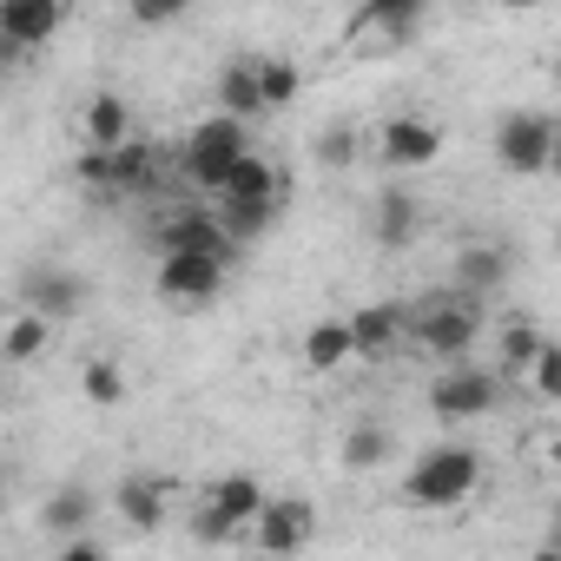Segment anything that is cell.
I'll return each mask as SVG.
<instances>
[{"label": "cell", "mask_w": 561, "mask_h": 561, "mask_svg": "<svg viewBox=\"0 0 561 561\" xmlns=\"http://www.w3.org/2000/svg\"><path fill=\"white\" fill-rule=\"evenodd\" d=\"M495 159L508 165V172H548L554 165V119L548 113H508L502 126H495Z\"/></svg>", "instance_id": "7"}, {"label": "cell", "mask_w": 561, "mask_h": 561, "mask_svg": "<svg viewBox=\"0 0 561 561\" xmlns=\"http://www.w3.org/2000/svg\"><path fill=\"white\" fill-rule=\"evenodd\" d=\"M548 462H554V476H561V436H554V443H548Z\"/></svg>", "instance_id": "33"}, {"label": "cell", "mask_w": 561, "mask_h": 561, "mask_svg": "<svg viewBox=\"0 0 561 561\" xmlns=\"http://www.w3.org/2000/svg\"><path fill=\"white\" fill-rule=\"evenodd\" d=\"M80 139L87 146H126L133 139V106L119 93H93L87 113H80Z\"/></svg>", "instance_id": "18"}, {"label": "cell", "mask_w": 561, "mask_h": 561, "mask_svg": "<svg viewBox=\"0 0 561 561\" xmlns=\"http://www.w3.org/2000/svg\"><path fill=\"white\" fill-rule=\"evenodd\" d=\"M211 205H285V172L271 159H257V152H244L238 172L211 192Z\"/></svg>", "instance_id": "13"}, {"label": "cell", "mask_w": 561, "mask_h": 561, "mask_svg": "<svg viewBox=\"0 0 561 561\" xmlns=\"http://www.w3.org/2000/svg\"><path fill=\"white\" fill-rule=\"evenodd\" d=\"M218 106L238 113V119L271 113V106H264V87H257V60H231V67L218 73Z\"/></svg>", "instance_id": "22"}, {"label": "cell", "mask_w": 561, "mask_h": 561, "mask_svg": "<svg viewBox=\"0 0 561 561\" xmlns=\"http://www.w3.org/2000/svg\"><path fill=\"white\" fill-rule=\"evenodd\" d=\"M430 410H436L443 423H476V416L495 410V377L476 370V364H456V370H443V377L430 383Z\"/></svg>", "instance_id": "9"}, {"label": "cell", "mask_w": 561, "mask_h": 561, "mask_svg": "<svg viewBox=\"0 0 561 561\" xmlns=\"http://www.w3.org/2000/svg\"><path fill=\"white\" fill-rule=\"evenodd\" d=\"M390 456V430H377V423H357L351 436H344V469H377Z\"/></svg>", "instance_id": "27"}, {"label": "cell", "mask_w": 561, "mask_h": 561, "mask_svg": "<svg viewBox=\"0 0 561 561\" xmlns=\"http://www.w3.org/2000/svg\"><path fill=\"white\" fill-rule=\"evenodd\" d=\"M54 561H100V541H87V535H67V541L54 548Z\"/></svg>", "instance_id": "32"}, {"label": "cell", "mask_w": 561, "mask_h": 561, "mask_svg": "<svg viewBox=\"0 0 561 561\" xmlns=\"http://www.w3.org/2000/svg\"><path fill=\"white\" fill-rule=\"evenodd\" d=\"M377 152L390 159V165H430L436 152H443V126L436 119H416V113H403V119H390L383 133H377Z\"/></svg>", "instance_id": "12"}, {"label": "cell", "mask_w": 561, "mask_h": 561, "mask_svg": "<svg viewBox=\"0 0 561 561\" xmlns=\"http://www.w3.org/2000/svg\"><path fill=\"white\" fill-rule=\"evenodd\" d=\"M548 548H554V554H561V508H554V535H548Z\"/></svg>", "instance_id": "34"}, {"label": "cell", "mask_w": 561, "mask_h": 561, "mask_svg": "<svg viewBox=\"0 0 561 561\" xmlns=\"http://www.w3.org/2000/svg\"><path fill=\"white\" fill-rule=\"evenodd\" d=\"M113 508L126 515V528L146 535V528L165 522V482H159V476H126V482L113 489Z\"/></svg>", "instance_id": "19"}, {"label": "cell", "mask_w": 561, "mask_h": 561, "mask_svg": "<svg viewBox=\"0 0 561 561\" xmlns=\"http://www.w3.org/2000/svg\"><path fill=\"white\" fill-rule=\"evenodd\" d=\"M554 54H561V41H554Z\"/></svg>", "instance_id": "38"}, {"label": "cell", "mask_w": 561, "mask_h": 561, "mask_svg": "<svg viewBox=\"0 0 561 561\" xmlns=\"http://www.w3.org/2000/svg\"><path fill=\"white\" fill-rule=\"evenodd\" d=\"M476 482H482V456H476L469 443H443V449H423V456H416V469H410V502H423V508H456V502L476 495Z\"/></svg>", "instance_id": "2"}, {"label": "cell", "mask_w": 561, "mask_h": 561, "mask_svg": "<svg viewBox=\"0 0 561 561\" xmlns=\"http://www.w3.org/2000/svg\"><path fill=\"white\" fill-rule=\"evenodd\" d=\"M403 331H410V318H403L397 305H364V311H351L357 357H397V351H403Z\"/></svg>", "instance_id": "14"}, {"label": "cell", "mask_w": 561, "mask_h": 561, "mask_svg": "<svg viewBox=\"0 0 561 561\" xmlns=\"http://www.w3.org/2000/svg\"><path fill=\"white\" fill-rule=\"evenodd\" d=\"M502 285H508V251H502V244H469V251L456 257V291L495 298Z\"/></svg>", "instance_id": "16"}, {"label": "cell", "mask_w": 561, "mask_h": 561, "mask_svg": "<svg viewBox=\"0 0 561 561\" xmlns=\"http://www.w3.org/2000/svg\"><path fill=\"white\" fill-rule=\"evenodd\" d=\"M423 8H430V0H364V8H357V34H410L416 21H423Z\"/></svg>", "instance_id": "23"}, {"label": "cell", "mask_w": 561, "mask_h": 561, "mask_svg": "<svg viewBox=\"0 0 561 561\" xmlns=\"http://www.w3.org/2000/svg\"><path fill=\"white\" fill-rule=\"evenodd\" d=\"M476 331H482V298H469V291H443L410 318V337L430 357H462L476 344Z\"/></svg>", "instance_id": "3"}, {"label": "cell", "mask_w": 561, "mask_h": 561, "mask_svg": "<svg viewBox=\"0 0 561 561\" xmlns=\"http://www.w3.org/2000/svg\"><path fill=\"white\" fill-rule=\"evenodd\" d=\"M502 8H535V0H502Z\"/></svg>", "instance_id": "36"}, {"label": "cell", "mask_w": 561, "mask_h": 561, "mask_svg": "<svg viewBox=\"0 0 561 561\" xmlns=\"http://www.w3.org/2000/svg\"><path fill=\"white\" fill-rule=\"evenodd\" d=\"M47 344H54V318H47V311H34V305H21V311L8 318V337H0V357H8V364H34Z\"/></svg>", "instance_id": "20"}, {"label": "cell", "mask_w": 561, "mask_h": 561, "mask_svg": "<svg viewBox=\"0 0 561 561\" xmlns=\"http://www.w3.org/2000/svg\"><path fill=\"white\" fill-rule=\"evenodd\" d=\"M554 251H561V225H554Z\"/></svg>", "instance_id": "37"}, {"label": "cell", "mask_w": 561, "mask_h": 561, "mask_svg": "<svg viewBox=\"0 0 561 561\" xmlns=\"http://www.w3.org/2000/svg\"><path fill=\"white\" fill-rule=\"evenodd\" d=\"M41 522H47V535H80L93 522V495L87 489H60V495H47Z\"/></svg>", "instance_id": "24"}, {"label": "cell", "mask_w": 561, "mask_h": 561, "mask_svg": "<svg viewBox=\"0 0 561 561\" xmlns=\"http://www.w3.org/2000/svg\"><path fill=\"white\" fill-rule=\"evenodd\" d=\"M257 87H264V106H291L298 87H305V73H298V60H285V54H264V60H257Z\"/></svg>", "instance_id": "25"}, {"label": "cell", "mask_w": 561, "mask_h": 561, "mask_svg": "<svg viewBox=\"0 0 561 561\" xmlns=\"http://www.w3.org/2000/svg\"><path fill=\"white\" fill-rule=\"evenodd\" d=\"M528 390H535L541 403H561V344H541V351H535V364H528Z\"/></svg>", "instance_id": "29"}, {"label": "cell", "mask_w": 561, "mask_h": 561, "mask_svg": "<svg viewBox=\"0 0 561 561\" xmlns=\"http://www.w3.org/2000/svg\"><path fill=\"white\" fill-rule=\"evenodd\" d=\"M264 482L257 476H218L205 489V515H198V541H231L238 528H251L264 515Z\"/></svg>", "instance_id": "6"}, {"label": "cell", "mask_w": 561, "mask_h": 561, "mask_svg": "<svg viewBox=\"0 0 561 561\" xmlns=\"http://www.w3.org/2000/svg\"><path fill=\"white\" fill-rule=\"evenodd\" d=\"M351 159H357V133H351V126H331V133L318 139V165H331V172H344Z\"/></svg>", "instance_id": "30"}, {"label": "cell", "mask_w": 561, "mask_h": 561, "mask_svg": "<svg viewBox=\"0 0 561 561\" xmlns=\"http://www.w3.org/2000/svg\"><path fill=\"white\" fill-rule=\"evenodd\" d=\"M80 390H87V403H100V410H119V403H126V370H119L113 357H93V364L80 370Z\"/></svg>", "instance_id": "26"}, {"label": "cell", "mask_w": 561, "mask_h": 561, "mask_svg": "<svg viewBox=\"0 0 561 561\" xmlns=\"http://www.w3.org/2000/svg\"><path fill=\"white\" fill-rule=\"evenodd\" d=\"M416 225H423V205H416L403 185L377 192V205H370V231H377V244H383V251H403V244L416 238Z\"/></svg>", "instance_id": "15"}, {"label": "cell", "mask_w": 561, "mask_h": 561, "mask_svg": "<svg viewBox=\"0 0 561 561\" xmlns=\"http://www.w3.org/2000/svg\"><path fill=\"white\" fill-rule=\"evenodd\" d=\"M80 179L106 198H126V192H152L159 185V152L146 139H126V146H87L80 152Z\"/></svg>", "instance_id": "4"}, {"label": "cell", "mask_w": 561, "mask_h": 561, "mask_svg": "<svg viewBox=\"0 0 561 561\" xmlns=\"http://www.w3.org/2000/svg\"><path fill=\"white\" fill-rule=\"evenodd\" d=\"M548 337L535 331V324H508L502 331V370H515V377H528V364H535V351H541Z\"/></svg>", "instance_id": "28"}, {"label": "cell", "mask_w": 561, "mask_h": 561, "mask_svg": "<svg viewBox=\"0 0 561 561\" xmlns=\"http://www.w3.org/2000/svg\"><path fill=\"white\" fill-rule=\"evenodd\" d=\"M192 8V0H133V21L139 27H165V21H179Z\"/></svg>", "instance_id": "31"}, {"label": "cell", "mask_w": 561, "mask_h": 561, "mask_svg": "<svg viewBox=\"0 0 561 561\" xmlns=\"http://www.w3.org/2000/svg\"><path fill=\"white\" fill-rule=\"evenodd\" d=\"M80 298H87V285H80L73 271H34L27 285H21V305L47 311L54 324H60V318H73V311H80Z\"/></svg>", "instance_id": "17"}, {"label": "cell", "mask_w": 561, "mask_h": 561, "mask_svg": "<svg viewBox=\"0 0 561 561\" xmlns=\"http://www.w3.org/2000/svg\"><path fill=\"white\" fill-rule=\"evenodd\" d=\"M311 535H318V508H311V502H298V495L264 502V515L251 522V541H257L264 554H291V548H305Z\"/></svg>", "instance_id": "10"}, {"label": "cell", "mask_w": 561, "mask_h": 561, "mask_svg": "<svg viewBox=\"0 0 561 561\" xmlns=\"http://www.w3.org/2000/svg\"><path fill=\"white\" fill-rule=\"evenodd\" d=\"M548 172H561V126H554V165H548Z\"/></svg>", "instance_id": "35"}, {"label": "cell", "mask_w": 561, "mask_h": 561, "mask_svg": "<svg viewBox=\"0 0 561 561\" xmlns=\"http://www.w3.org/2000/svg\"><path fill=\"white\" fill-rule=\"evenodd\" d=\"M357 357V337H351V318H324V324H311L305 331V364L324 377V370H337V364H351Z\"/></svg>", "instance_id": "21"}, {"label": "cell", "mask_w": 561, "mask_h": 561, "mask_svg": "<svg viewBox=\"0 0 561 561\" xmlns=\"http://www.w3.org/2000/svg\"><path fill=\"white\" fill-rule=\"evenodd\" d=\"M152 291L165 305H211L225 291V257L218 251H159Z\"/></svg>", "instance_id": "5"}, {"label": "cell", "mask_w": 561, "mask_h": 561, "mask_svg": "<svg viewBox=\"0 0 561 561\" xmlns=\"http://www.w3.org/2000/svg\"><path fill=\"white\" fill-rule=\"evenodd\" d=\"M244 152H251L244 119H238V113H211V119H198V126L185 133V179H192L198 192H218V185L238 172Z\"/></svg>", "instance_id": "1"}, {"label": "cell", "mask_w": 561, "mask_h": 561, "mask_svg": "<svg viewBox=\"0 0 561 561\" xmlns=\"http://www.w3.org/2000/svg\"><path fill=\"white\" fill-rule=\"evenodd\" d=\"M67 21V0H0V34H8L14 54H34L60 34Z\"/></svg>", "instance_id": "11"}, {"label": "cell", "mask_w": 561, "mask_h": 561, "mask_svg": "<svg viewBox=\"0 0 561 561\" xmlns=\"http://www.w3.org/2000/svg\"><path fill=\"white\" fill-rule=\"evenodd\" d=\"M152 244H159V251H218V257L238 251V238L225 231V218H218L211 205H179V211H165V218L152 225Z\"/></svg>", "instance_id": "8"}]
</instances>
